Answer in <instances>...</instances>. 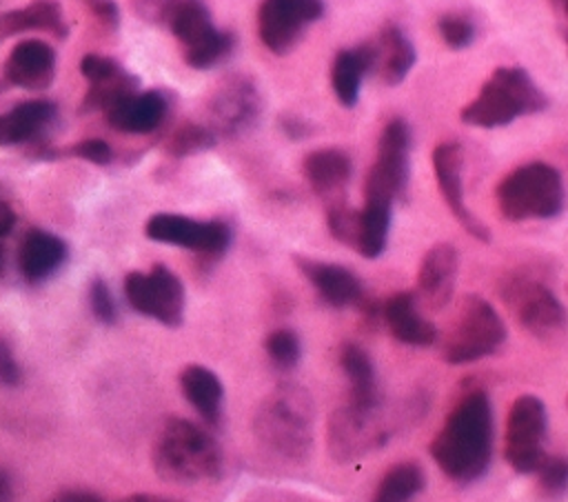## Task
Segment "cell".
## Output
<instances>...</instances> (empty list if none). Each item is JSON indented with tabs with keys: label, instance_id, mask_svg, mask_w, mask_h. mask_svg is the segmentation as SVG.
<instances>
[{
	"label": "cell",
	"instance_id": "cell-12",
	"mask_svg": "<svg viewBox=\"0 0 568 502\" xmlns=\"http://www.w3.org/2000/svg\"><path fill=\"white\" fill-rule=\"evenodd\" d=\"M546 404L537 395H519L508 409L504 433V455L517 473H535L546 455Z\"/></svg>",
	"mask_w": 568,
	"mask_h": 502
},
{
	"label": "cell",
	"instance_id": "cell-32",
	"mask_svg": "<svg viewBox=\"0 0 568 502\" xmlns=\"http://www.w3.org/2000/svg\"><path fill=\"white\" fill-rule=\"evenodd\" d=\"M215 138L217 135L209 127L186 122L171 133L164 149L173 158H186V155L202 153V151H209L211 147H215Z\"/></svg>",
	"mask_w": 568,
	"mask_h": 502
},
{
	"label": "cell",
	"instance_id": "cell-18",
	"mask_svg": "<svg viewBox=\"0 0 568 502\" xmlns=\"http://www.w3.org/2000/svg\"><path fill=\"white\" fill-rule=\"evenodd\" d=\"M295 264L328 307L344 309L364 302V287L351 269L304 255H295Z\"/></svg>",
	"mask_w": 568,
	"mask_h": 502
},
{
	"label": "cell",
	"instance_id": "cell-46",
	"mask_svg": "<svg viewBox=\"0 0 568 502\" xmlns=\"http://www.w3.org/2000/svg\"><path fill=\"white\" fill-rule=\"evenodd\" d=\"M550 7L555 9V13L564 20L566 18V0H550Z\"/></svg>",
	"mask_w": 568,
	"mask_h": 502
},
{
	"label": "cell",
	"instance_id": "cell-38",
	"mask_svg": "<svg viewBox=\"0 0 568 502\" xmlns=\"http://www.w3.org/2000/svg\"><path fill=\"white\" fill-rule=\"evenodd\" d=\"M71 151H73V155H78L82 160H89L93 164H109L113 160L111 147L100 138H87V140L78 142Z\"/></svg>",
	"mask_w": 568,
	"mask_h": 502
},
{
	"label": "cell",
	"instance_id": "cell-1",
	"mask_svg": "<svg viewBox=\"0 0 568 502\" xmlns=\"http://www.w3.org/2000/svg\"><path fill=\"white\" fill-rule=\"evenodd\" d=\"M495 418L486 391L466 393L448 413L430 442V455L439 471L453 482L479 480L493 460Z\"/></svg>",
	"mask_w": 568,
	"mask_h": 502
},
{
	"label": "cell",
	"instance_id": "cell-37",
	"mask_svg": "<svg viewBox=\"0 0 568 502\" xmlns=\"http://www.w3.org/2000/svg\"><path fill=\"white\" fill-rule=\"evenodd\" d=\"M80 71H82V76H84L91 84L111 80V78H115L118 73H122L120 64H118L113 58L98 56V53H87V56L82 58V62H80Z\"/></svg>",
	"mask_w": 568,
	"mask_h": 502
},
{
	"label": "cell",
	"instance_id": "cell-27",
	"mask_svg": "<svg viewBox=\"0 0 568 502\" xmlns=\"http://www.w3.org/2000/svg\"><path fill=\"white\" fill-rule=\"evenodd\" d=\"M339 367L348 380V402L371 404L382 400L375 364L364 347L346 342L339 349Z\"/></svg>",
	"mask_w": 568,
	"mask_h": 502
},
{
	"label": "cell",
	"instance_id": "cell-17",
	"mask_svg": "<svg viewBox=\"0 0 568 502\" xmlns=\"http://www.w3.org/2000/svg\"><path fill=\"white\" fill-rule=\"evenodd\" d=\"M459 269L457 249L448 242L433 244L417 269V300H422L428 309H444L455 291Z\"/></svg>",
	"mask_w": 568,
	"mask_h": 502
},
{
	"label": "cell",
	"instance_id": "cell-42",
	"mask_svg": "<svg viewBox=\"0 0 568 502\" xmlns=\"http://www.w3.org/2000/svg\"><path fill=\"white\" fill-rule=\"evenodd\" d=\"M95 13L106 27H118V7L111 0H100L95 2Z\"/></svg>",
	"mask_w": 568,
	"mask_h": 502
},
{
	"label": "cell",
	"instance_id": "cell-7",
	"mask_svg": "<svg viewBox=\"0 0 568 502\" xmlns=\"http://www.w3.org/2000/svg\"><path fill=\"white\" fill-rule=\"evenodd\" d=\"M499 295L515 320L537 340L552 342L566 329V309L557 293L526 271H513L499 282Z\"/></svg>",
	"mask_w": 568,
	"mask_h": 502
},
{
	"label": "cell",
	"instance_id": "cell-3",
	"mask_svg": "<svg viewBox=\"0 0 568 502\" xmlns=\"http://www.w3.org/2000/svg\"><path fill=\"white\" fill-rule=\"evenodd\" d=\"M155 473L175 484L211 482L222 475L224 458L217 440L200 424L184 418H169L153 442Z\"/></svg>",
	"mask_w": 568,
	"mask_h": 502
},
{
	"label": "cell",
	"instance_id": "cell-11",
	"mask_svg": "<svg viewBox=\"0 0 568 502\" xmlns=\"http://www.w3.org/2000/svg\"><path fill=\"white\" fill-rule=\"evenodd\" d=\"M124 295L133 311L164 324L180 327L184 318V284L164 264H153L151 271H131L124 278Z\"/></svg>",
	"mask_w": 568,
	"mask_h": 502
},
{
	"label": "cell",
	"instance_id": "cell-6",
	"mask_svg": "<svg viewBox=\"0 0 568 502\" xmlns=\"http://www.w3.org/2000/svg\"><path fill=\"white\" fill-rule=\"evenodd\" d=\"M393 435V418L384 402H346L335 409L326 424V444L333 460L348 464L382 449Z\"/></svg>",
	"mask_w": 568,
	"mask_h": 502
},
{
	"label": "cell",
	"instance_id": "cell-34",
	"mask_svg": "<svg viewBox=\"0 0 568 502\" xmlns=\"http://www.w3.org/2000/svg\"><path fill=\"white\" fill-rule=\"evenodd\" d=\"M535 473L539 475L541 489L550 498H561L566 493V486H568V462H566V458L544 455V460L539 462Z\"/></svg>",
	"mask_w": 568,
	"mask_h": 502
},
{
	"label": "cell",
	"instance_id": "cell-23",
	"mask_svg": "<svg viewBox=\"0 0 568 502\" xmlns=\"http://www.w3.org/2000/svg\"><path fill=\"white\" fill-rule=\"evenodd\" d=\"M55 69V53L42 40H24L13 47L7 64L4 76L9 82L27 89L47 87L53 78Z\"/></svg>",
	"mask_w": 568,
	"mask_h": 502
},
{
	"label": "cell",
	"instance_id": "cell-16",
	"mask_svg": "<svg viewBox=\"0 0 568 502\" xmlns=\"http://www.w3.org/2000/svg\"><path fill=\"white\" fill-rule=\"evenodd\" d=\"M462 147L457 142H439L433 151V169L442 198L446 200L455 220L481 242H488V229L477 220L464 202V184H462Z\"/></svg>",
	"mask_w": 568,
	"mask_h": 502
},
{
	"label": "cell",
	"instance_id": "cell-21",
	"mask_svg": "<svg viewBox=\"0 0 568 502\" xmlns=\"http://www.w3.org/2000/svg\"><path fill=\"white\" fill-rule=\"evenodd\" d=\"M371 44V71L379 76V80L388 87H397L415 64V47L406 38V33L388 22L379 29L375 42Z\"/></svg>",
	"mask_w": 568,
	"mask_h": 502
},
{
	"label": "cell",
	"instance_id": "cell-43",
	"mask_svg": "<svg viewBox=\"0 0 568 502\" xmlns=\"http://www.w3.org/2000/svg\"><path fill=\"white\" fill-rule=\"evenodd\" d=\"M13 224H16V213H13V209H11L4 200H0V238H4L7 233H11Z\"/></svg>",
	"mask_w": 568,
	"mask_h": 502
},
{
	"label": "cell",
	"instance_id": "cell-45",
	"mask_svg": "<svg viewBox=\"0 0 568 502\" xmlns=\"http://www.w3.org/2000/svg\"><path fill=\"white\" fill-rule=\"evenodd\" d=\"M0 502H13V484L7 471L0 469Z\"/></svg>",
	"mask_w": 568,
	"mask_h": 502
},
{
	"label": "cell",
	"instance_id": "cell-22",
	"mask_svg": "<svg viewBox=\"0 0 568 502\" xmlns=\"http://www.w3.org/2000/svg\"><path fill=\"white\" fill-rule=\"evenodd\" d=\"M302 169H304V175H306L311 189L326 204L346 200L344 191H346V184L353 173V162H351L348 153H344L342 149H335V147L317 149L306 155Z\"/></svg>",
	"mask_w": 568,
	"mask_h": 502
},
{
	"label": "cell",
	"instance_id": "cell-15",
	"mask_svg": "<svg viewBox=\"0 0 568 502\" xmlns=\"http://www.w3.org/2000/svg\"><path fill=\"white\" fill-rule=\"evenodd\" d=\"M324 16L322 0H262L257 9V33L271 53H288L306 27Z\"/></svg>",
	"mask_w": 568,
	"mask_h": 502
},
{
	"label": "cell",
	"instance_id": "cell-9",
	"mask_svg": "<svg viewBox=\"0 0 568 502\" xmlns=\"http://www.w3.org/2000/svg\"><path fill=\"white\" fill-rule=\"evenodd\" d=\"M162 24L182 42L184 62L191 69H209L233 49V36L215 29L202 0H169Z\"/></svg>",
	"mask_w": 568,
	"mask_h": 502
},
{
	"label": "cell",
	"instance_id": "cell-31",
	"mask_svg": "<svg viewBox=\"0 0 568 502\" xmlns=\"http://www.w3.org/2000/svg\"><path fill=\"white\" fill-rule=\"evenodd\" d=\"M424 486L426 478L422 466L417 462H399L384 473L371 502H413Z\"/></svg>",
	"mask_w": 568,
	"mask_h": 502
},
{
	"label": "cell",
	"instance_id": "cell-29",
	"mask_svg": "<svg viewBox=\"0 0 568 502\" xmlns=\"http://www.w3.org/2000/svg\"><path fill=\"white\" fill-rule=\"evenodd\" d=\"M29 29H47L62 36L64 22L60 4L53 0H33L22 9H13L0 16V42Z\"/></svg>",
	"mask_w": 568,
	"mask_h": 502
},
{
	"label": "cell",
	"instance_id": "cell-26",
	"mask_svg": "<svg viewBox=\"0 0 568 502\" xmlns=\"http://www.w3.org/2000/svg\"><path fill=\"white\" fill-rule=\"evenodd\" d=\"M371 71V44L342 49L331 64V87L337 102L346 109L359 100L364 76Z\"/></svg>",
	"mask_w": 568,
	"mask_h": 502
},
{
	"label": "cell",
	"instance_id": "cell-28",
	"mask_svg": "<svg viewBox=\"0 0 568 502\" xmlns=\"http://www.w3.org/2000/svg\"><path fill=\"white\" fill-rule=\"evenodd\" d=\"M390 207L393 204L366 200L364 207L357 211L355 235L351 247L357 249L359 255L375 260L384 253L390 231Z\"/></svg>",
	"mask_w": 568,
	"mask_h": 502
},
{
	"label": "cell",
	"instance_id": "cell-36",
	"mask_svg": "<svg viewBox=\"0 0 568 502\" xmlns=\"http://www.w3.org/2000/svg\"><path fill=\"white\" fill-rule=\"evenodd\" d=\"M89 304H91V311L93 315L102 322V324H113L118 320V304L111 295V289L106 287L104 280L95 278L91 282V289H89Z\"/></svg>",
	"mask_w": 568,
	"mask_h": 502
},
{
	"label": "cell",
	"instance_id": "cell-10",
	"mask_svg": "<svg viewBox=\"0 0 568 502\" xmlns=\"http://www.w3.org/2000/svg\"><path fill=\"white\" fill-rule=\"evenodd\" d=\"M408 151L410 129L402 118H393L382 129L377 142V158L368 169L364 198L393 204L404 198L408 187Z\"/></svg>",
	"mask_w": 568,
	"mask_h": 502
},
{
	"label": "cell",
	"instance_id": "cell-35",
	"mask_svg": "<svg viewBox=\"0 0 568 502\" xmlns=\"http://www.w3.org/2000/svg\"><path fill=\"white\" fill-rule=\"evenodd\" d=\"M437 31L439 38L450 47V49H466L475 40V24L455 13H446L437 20Z\"/></svg>",
	"mask_w": 568,
	"mask_h": 502
},
{
	"label": "cell",
	"instance_id": "cell-20",
	"mask_svg": "<svg viewBox=\"0 0 568 502\" xmlns=\"http://www.w3.org/2000/svg\"><path fill=\"white\" fill-rule=\"evenodd\" d=\"M169 100L162 91H133L104 109L106 122L124 133H151L166 118Z\"/></svg>",
	"mask_w": 568,
	"mask_h": 502
},
{
	"label": "cell",
	"instance_id": "cell-4",
	"mask_svg": "<svg viewBox=\"0 0 568 502\" xmlns=\"http://www.w3.org/2000/svg\"><path fill=\"white\" fill-rule=\"evenodd\" d=\"M548 98L521 67H497L479 93L462 109V122L479 129L506 127L513 120L539 113Z\"/></svg>",
	"mask_w": 568,
	"mask_h": 502
},
{
	"label": "cell",
	"instance_id": "cell-19",
	"mask_svg": "<svg viewBox=\"0 0 568 502\" xmlns=\"http://www.w3.org/2000/svg\"><path fill=\"white\" fill-rule=\"evenodd\" d=\"M379 318L388 333L408 347H430L437 340L435 324L422 315L417 295L413 291H399L379 307Z\"/></svg>",
	"mask_w": 568,
	"mask_h": 502
},
{
	"label": "cell",
	"instance_id": "cell-33",
	"mask_svg": "<svg viewBox=\"0 0 568 502\" xmlns=\"http://www.w3.org/2000/svg\"><path fill=\"white\" fill-rule=\"evenodd\" d=\"M264 351L277 369H293L302 355V342L291 329H275L264 340Z\"/></svg>",
	"mask_w": 568,
	"mask_h": 502
},
{
	"label": "cell",
	"instance_id": "cell-25",
	"mask_svg": "<svg viewBox=\"0 0 568 502\" xmlns=\"http://www.w3.org/2000/svg\"><path fill=\"white\" fill-rule=\"evenodd\" d=\"M64 258H67V244L58 235L33 229L22 240L18 262H20L22 275L29 282H40L49 278L53 271H58Z\"/></svg>",
	"mask_w": 568,
	"mask_h": 502
},
{
	"label": "cell",
	"instance_id": "cell-40",
	"mask_svg": "<svg viewBox=\"0 0 568 502\" xmlns=\"http://www.w3.org/2000/svg\"><path fill=\"white\" fill-rule=\"evenodd\" d=\"M280 127H282V131H284L291 140H302V138L311 135V131H313V127H311L306 120L293 118V116H282V118H280Z\"/></svg>",
	"mask_w": 568,
	"mask_h": 502
},
{
	"label": "cell",
	"instance_id": "cell-24",
	"mask_svg": "<svg viewBox=\"0 0 568 502\" xmlns=\"http://www.w3.org/2000/svg\"><path fill=\"white\" fill-rule=\"evenodd\" d=\"M180 389L186 402L209 422L217 424L222 420V406H224V386L220 378L202 367V364H189L180 373Z\"/></svg>",
	"mask_w": 568,
	"mask_h": 502
},
{
	"label": "cell",
	"instance_id": "cell-39",
	"mask_svg": "<svg viewBox=\"0 0 568 502\" xmlns=\"http://www.w3.org/2000/svg\"><path fill=\"white\" fill-rule=\"evenodd\" d=\"M0 382L2 384H18L20 382V367L4 340H0Z\"/></svg>",
	"mask_w": 568,
	"mask_h": 502
},
{
	"label": "cell",
	"instance_id": "cell-2",
	"mask_svg": "<svg viewBox=\"0 0 568 502\" xmlns=\"http://www.w3.org/2000/svg\"><path fill=\"white\" fill-rule=\"evenodd\" d=\"M313 400L297 384H282L260 402L253 433L264 451L284 462H304L313 446Z\"/></svg>",
	"mask_w": 568,
	"mask_h": 502
},
{
	"label": "cell",
	"instance_id": "cell-8",
	"mask_svg": "<svg viewBox=\"0 0 568 502\" xmlns=\"http://www.w3.org/2000/svg\"><path fill=\"white\" fill-rule=\"evenodd\" d=\"M504 340L506 324L497 309L479 295H466L444 338L442 355L448 364H470L497 353Z\"/></svg>",
	"mask_w": 568,
	"mask_h": 502
},
{
	"label": "cell",
	"instance_id": "cell-41",
	"mask_svg": "<svg viewBox=\"0 0 568 502\" xmlns=\"http://www.w3.org/2000/svg\"><path fill=\"white\" fill-rule=\"evenodd\" d=\"M49 502H104V500L84 489H67V491L55 493Z\"/></svg>",
	"mask_w": 568,
	"mask_h": 502
},
{
	"label": "cell",
	"instance_id": "cell-13",
	"mask_svg": "<svg viewBox=\"0 0 568 502\" xmlns=\"http://www.w3.org/2000/svg\"><path fill=\"white\" fill-rule=\"evenodd\" d=\"M144 233L153 242L182 247L200 255L220 258L233 240V231L222 220H195L182 213H153L146 220Z\"/></svg>",
	"mask_w": 568,
	"mask_h": 502
},
{
	"label": "cell",
	"instance_id": "cell-30",
	"mask_svg": "<svg viewBox=\"0 0 568 502\" xmlns=\"http://www.w3.org/2000/svg\"><path fill=\"white\" fill-rule=\"evenodd\" d=\"M53 113L55 107L47 100H29L7 113H0V144H20L33 138L53 118Z\"/></svg>",
	"mask_w": 568,
	"mask_h": 502
},
{
	"label": "cell",
	"instance_id": "cell-44",
	"mask_svg": "<svg viewBox=\"0 0 568 502\" xmlns=\"http://www.w3.org/2000/svg\"><path fill=\"white\" fill-rule=\"evenodd\" d=\"M120 502H180V500L166 498V495H153V493H133Z\"/></svg>",
	"mask_w": 568,
	"mask_h": 502
},
{
	"label": "cell",
	"instance_id": "cell-14",
	"mask_svg": "<svg viewBox=\"0 0 568 502\" xmlns=\"http://www.w3.org/2000/svg\"><path fill=\"white\" fill-rule=\"evenodd\" d=\"M262 113V96L248 76H229L220 82L209 100L211 131L235 138L251 131Z\"/></svg>",
	"mask_w": 568,
	"mask_h": 502
},
{
	"label": "cell",
	"instance_id": "cell-47",
	"mask_svg": "<svg viewBox=\"0 0 568 502\" xmlns=\"http://www.w3.org/2000/svg\"><path fill=\"white\" fill-rule=\"evenodd\" d=\"M2 260H4V258H2V247H0V269H2Z\"/></svg>",
	"mask_w": 568,
	"mask_h": 502
},
{
	"label": "cell",
	"instance_id": "cell-5",
	"mask_svg": "<svg viewBox=\"0 0 568 502\" xmlns=\"http://www.w3.org/2000/svg\"><path fill=\"white\" fill-rule=\"evenodd\" d=\"M499 213L510 222L550 220L564 209V180L548 162H528L513 169L495 189Z\"/></svg>",
	"mask_w": 568,
	"mask_h": 502
}]
</instances>
